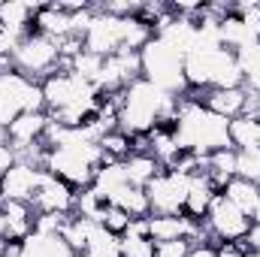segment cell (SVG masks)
Segmentation results:
<instances>
[{"label":"cell","instance_id":"27","mask_svg":"<svg viewBox=\"0 0 260 257\" xmlns=\"http://www.w3.org/2000/svg\"><path fill=\"white\" fill-rule=\"evenodd\" d=\"M121 251L124 257H154V242L139 236H121Z\"/></svg>","mask_w":260,"mask_h":257},{"label":"cell","instance_id":"20","mask_svg":"<svg viewBox=\"0 0 260 257\" xmlns=\"http://www.w3.org/2000/svg\"><path fill=\"white\" fill-rule=\"evenodd\" d=\"M224 197L242 212V215H254V206H257L260 200V185H254V182H245V179H230L227 182V188H224Z\"/></svg>","mask_w":260,"mask_h":257},{"label":"cell","instance_id":"16","mask_svg":"<svg viewBox=\"0 0 260 257\" xmlns=\"http://www.w3.org/2000/svg\"><path fill=\"white\" fill-rule=\"evenodd\" d=\"M242 70L236 61V52L218 49L212 55V88H242Z\"/></svg>","mask_w":260,"mask_h":257},{"label":"cell","instance_id":"21","mask_svg":"<svg viewBox=\"0 0 260 257\" xmlns=\"http://www.w3.org/2000/svg\"><path fill=\"white\" fill-rule=\"evenodd\" d=\"M124 173H127V185L145 188L157 173H164V167L151 154H130L127 160H124Z\"/></svg>","mask_w":260,"mask_h":257},{"label":"cell","instance_id":"18","mask_svg":"<svg viewBox=\"0 0 260 257\" xmlns=\"http://www.w3.org/2000/svg\"><path fill=\"white\" fill-rule=\"evenodd\" d=\"M227 133H230V145L236 151H251V148H260V118L257 115H239L227 124Z\"/></svg>","mask_w":260,"mask_h":257},{"label":"cell","instance_id":"10","mask_svg":"<svg viewBox=\"0 0 260 257\" xmlns=\"http://www.w3.org/2000/svg\"><path fill=\"white\" fill-rule=\"evenodd\" d=\"M85 52L91 55H100V58H109L115 52H121V18L103 12L97 6V15L85 34Z\"/></svg>","mask_w":260,"mask_h":257},{"label":"cell","instance_id":"12","mask_svg":"<svg viewBox=\"0 0 260 257\" xmlns=\"http://www.w3.org/2000/svg\"><path fill=\"white\" fill-rule=\"evenodd\" d=\"M49 112H21L9 127H6V142L12 148H21V145H34V142H43V133L49 127Z\"/></svg>","mask_w":260,"mask_h":257},{"label":"cell","instance_id":"13","mask_svg":"<svg viewBox=\"0 0 260 257\" xmlns=\"http://www.w3.org/2000/svg\"><path fill=\"white\" fill-rule=\"evenodd\" d=\"M37 9L40 6L24 3V0H6V3H0V27L24 40L27 34H34V15H37Z\"/></svg>","mask_w":260,"mask_h":257},{"label":"cell","instance_id":"26","mask_svg":"<svg viewBox=\"0 0 260 257\" xmlns=\"http://www.w3.org/2000/svg\"><path fill=\"white\" fill-rule=\"evenodd\" d=\"M100 70H103V58H100V55H91V52H82V55L73 61V73L82 76V79L91 82V85H94V79L100 76Z\"/></svg>","mask_w":260,"mask_h":257},{"label":"cell","instance_id":"4","mask_svg":"<svg viewBox=\"0 0 260 257\" xmlns=\"http://www.w3.org/2000/svg\"><path fill=\"white\" fill-rule=\"evenodd\" d=\"M58 58H61L58 55V40L43 37V34L34 30L18 43V49L12 55V64H15V73L37 82V79H49L52 73H58Z\"/></svg>","mask_w":260,"mask_h":257},{"label":"cell","instance_id":"36","mask_svg":"<svg viewBox=\"0 0 260 257\" xmlns=\"http://www.w3.org/2000/svg\"><path fill=\"white\" fill-rule=\"evenodd\" d=\"M0 203H3V188H0Z\"/></svg>","mask_w":260,"mask_h":257},{"label":"cell","instance_id":"30","mask_svg":"<svg viewBox=\"0 0 260 257\" xmlns=\"http://www.w3.org/2000/svg\"><path fill=\"white\" fill-rule=\"evenodd\" d=\"M18 43H21V37H15V34H9V30L0 27V58H12L15 49H18Z\"/></svg>","mask_w":260,"mask_h":257},{"label":"cell","instance_id":"1","mask_svg":"<svg viewBox=\"0 0 260 257\" xmlns=\"http://www.w3.org/2000/svg\"><path fill=\"white\" fill-rule=\"evenodd\" d=\"M227 118L209 112L203 103L197 100H179V115H176V142L182 151H194L200 157L218 151V148H233L230 145V133H227Z\"/></svg>","mask_w":260,"mask_h":257},{"label":"cell","instance_id":"5","mask_svg":"<svg viewBox=\"0 0 260 257\" xmlns=\"http://www.w3.org/2000/svg\"><path fill=\"white\" fill-rule=\"evenodd\" d=\"M188 185H191V176H182V173H176V170L157 173V176L145 185L151 215H182V212H185Z\"/></svg>","mask_w":260,"mask_h":257},{"label":"cell","instance_id":"7","mask_svg":"<svg viewBox=\"0 0 260 257\" xmlns=\"http://www.w3.org/2000/svg\"><path fill=\"white\" fill-rule=\"evenodd\" d=\"M203 221H206V227H209L215 242L218 239H245L248 230H251V218L242 215L224 194H215V200H212V206H209Z\"/></svg>","mask_w":260,"mask_h":257},{"label":"cell","instance_id":"15","mask_svg":"<svg viewBox=\"0 0 260 257\" xmlns=\"http://www.w3.org/2000/svg\"><path fill=\"white\" fill-rule=\"evenodd\" d=\"M21 257H76V251L58 233H37L34 230L21 242Z\"/></svg>","mask_w":260,"mask_h":257},{"label":"cell","instance_id":"23","mask_svg":"<svg viewBox=\"0 0 260 257\" xmlns=\"http://www.w3.org/2000/svg\"><path fill=\"white\" fill-rule=\"evenodd\" d=\"M106 206H109V203L94 191V188H85V191L76 194V215H79V218H88V221L100 224V215H103Z\"/></svg>","mask_w":260,"mask_h":257},{"label":"cell","instance_id":"6","mask_svg":"<svg viewBox=\"0 0 260 257\" xmlns=\"http://www.w3.org/2000/svg\"><path fill=\"white\" fill-rule=\"evenodd\" d=\"M43 88V97H46V109L49 112H58L76 100H88V97H100L97 88L91 82H85L82 76L76 73H52L49 79L40 82Z\"/></svg>","mask_w":260,"mask_h":257},{"label":"cell","instance_id":"35","mask_svg":"<svg viewBox=\"0 0 260 257\" xmlns=\"http://www.w3.org/2000/svg\"><path fill=\"white\" fill-rule=\"evenodd\" d=\"M245 257H260V254H257V251H248V254H245Z\"/></svg>","mask_w":260,"mask_h":257},{"label":"cell","instance_id":"17","mask_svg":"<svg viewBox=\"0 0 260 257\" xmlns=\"http://www.w3.org/2000/svg\"><path fill=\"white\" fill-rule=\"evenodd\" d=\"M215 200V188L209 185L206 173H194L191 176V185H188V197H185V215L194 218V221H203L209 206Z\"/></svg>","mask_w":260,"mask_h":257},{"label":"cell","instance_id":"11","mask_svg":"<svg viewBox=\"0 0 260 257\" xmlns=\"http://www.w3.org/2000/svg\"><path fill=\"white\" fill-rule=\"evenodd\" d=\"M40 179H43V170L34 167V164H15L3 179H0V188H3V200H15V203H30L34 194L40 188Z\"/></svg>","mask_w":260,"mask_h":257},{"label":"cell","instance_id":"19","mask_svg":"<svg viewBox=\"0 0 260 257\" xmlns=\"http://www.w3.org/2000/svg\"><path fill=\"white\" fill-rule=\"evenodd\" d=\"M109 203L118 206V209H124L130 218H148V215H151V206H148V194H145V188L124 185V188H118V191L109 197Z\"/></svg>","mask_w":260,"mask_h":257},{"label":"cell","instance_id":"25","mask_svg":"<svg viewBox=\"0 0 260 257\" xmlns=\"http://www.w3.org/2000/svg\"><path fill=\"white\" fill-rule=\"evenodd\" d=\"M130 221H133V218H130L127 212L118 209V206H112V203H109V206L103 209V215H100V227H106V230L115 233V236H124V230H127Z\"/></svg>","mask_w":260,"mask_h":257},{"label":"cell","instance_id":"8","mask_svg":"<svg viewBox=\"0 0 260 257\" xmlns=\"http://www.w3.org/2000/svg\"><path fill=\"white\" fill-rule=\"evenodd\" d=\"M30 209H34V215H70L76 209V188L43 170V179L30 200Z\"/></svg>","mask_w":260,"mask_h":257},{"label":"cell","instance_id":"33","mask_svg":"<svg viewBox=\"0 0 260 257\" xmlns=\"http://www.w3.org/2000/svg\"><path fill=\"white\" fill-rule=\"evenodd\" d=\"M245 242H248V248H251V251H257V254H260V224H251V230H248Z\"/></svg>","mask_w":260,"mask_h":257},{"label":"cell","instance_id":"2","mask_svg":"<svg viewBox=\"0 0 260 257\" xmlns=\"http://www.w3.org/2000/svg\"><path fill=\"white\" fill-rule=\"evenodd\" d=\"M100 167H103V151L97 142L61 145V148H49V154H46V173L64 179L67 185H73L79 191L91 188Z\"/></svg>","mask_w":260,"mask_h":257},{"label":"cell","instance_id":"9","mask_svg":"<svg viewBox=\"0 0 260 257\" xmlns=\"http://www.w3.org/2000/svg\"><path fill=\"white\" fill-rule=\"evenodd\" d=\"M188 100H197V103H203L209 112H215V115L233 121V118L245 115L251 94H248L245 88H209V91H191Z\"/></svg>","mask_w":260,"mask_h":257},{"label":"cell","instance_id":"32","mask_svg":"<svg viewBox=\"0 0 260 257\" xmlns=\"http://www.w3.org/2000/svg\"><path fill=\"white\" fill-rule=\"evenodd\" d=\"M188 257H218V254H215V248L209 242H197V245H191Z\"/></svg>","mask_w":260,"mask_h":257},{"label":"cell","instance_id":"29","mask_svg":"<svg viewBox=\"0 0 260 257\" xmlns=\"http://www.w3.org/2000/svg\"><path fill=\"white\" fill-rule=\"evenodd\" d=\"M191 242L188 239H176V242H154V257H188Z\"/></svg>","mask_w":260,"mask_h":257},{"label":"cell","instance_id":"14","mask_svg":"<svg viewBox=\"0 0 260 257\" xmlns=\"http://www.w3.org/2000/svg\"><path fill=\"white\" fill-rule=\"evenodd\" d=\"M34 30L43 34V37H52V40H64L70 37V12L61 9V3H49V6H40L37 15H34Z\"/></svg>","mask_w":260,"mask_h":257},{"label":"cell","instance_id":"22","mask_svg":"<svg viewBox=\"0 0 260 257\" xmlns=\"http://www.w3.org/2000/svg\"><path fill=\"white\" fill-rule=\"evenodd\" d=\"M82 254H88V257H124V251H121V236H115L106 227L94 224V230H91L88 245H85Z\"/></svg>","mask_w":260,"mask_h":257},{"label":"cell","instance_id":"37","mask_svg":"<svg viewBox=\"0 0 260 257\" xmlns=\"http://www.w3.org/2000/svg\"><path fill=\"white\" fill-rule=\"evenodd\" d=\"M76 257H88V254H76Z\"/></svg>","mask_w":260,"mask_h":257},{"label":"cell","instance_id":"24","mask_svg":"<svg viewBox=\"0 0 260 257\" xmlns=\"http://www.w3.org/2000/svg\"><path fill=\"white\" fill-rule=\"evenodd\" d=\"M236 179L260 185V148L251 151H236Z\"/></svg>","mask_w":260,"mask_h":257},{"label":"cell","instance_id":"31","mask_svg":"<svg viewBox=\"0 0 260 257\" xmlns=\"http://www.w3.org/2000/svg\"><path fill=\"white\" fill-rule=\"evenodd\" d=\"M18 164V157H15V148L9 145V142H0V179L12 170Z\"/></svg>","mask_w":260,"mask_h":257},{"label":"cell","instance_id":"34","mask_svg":"<svg viewBox=\"0 0 260 257\" xmlns=\"http://www.w3.org/2000/svg\"><path fill=\"white\" fill-rule=\"evenodd\" d=\"M251 224H260V200H257V206H254V215H251Z\"/></svg>","mask_w":260,"mask_h":257},{"label":"cell","instance_id":"28","mask_svg":"<svg viewBox=\"0 0 260 257\" xmlns=\"http://www.w3.org/2000/svg\"><path fill=\"white\" fill-rule=\"evenodd\" d=\"M212 248H215L218 257H245L248 251H251L245 239H218Z\"/></svg>","mask_w":260,"mask_h":257},{"label":"cell","instance_id":"3","mask_svg":"<svg viewBox=\"0 0 260 257\" xmlns=\"http://www.w3.org/2000/svg\"><path fill=\"white\" fill-rule=\"evenodd\" d=\"M139 58H142V79H148V82L157 85L160 91L179 97V91L188 88L185 73H182V58H179L164 40L154 37V40L139 52Z\"/></svg>","mask_w":260,"mask_h":257}]
</instances>
